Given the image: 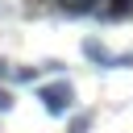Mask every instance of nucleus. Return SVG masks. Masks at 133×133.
<instances>
[{
    "mask_svg": "<svg viewBox=\"0 0 133 133\" xmlns=\"http://www.w3.org/2000/svg\"><path fill=\"white\" fill-rule=\"evenodd\" d=\"M37 96H42V104H46V112H50V116H66V112H71V104H75L71 83H46V87H37Z\"/></svg>",
    "mask_w": 133,
    "mask_h": 133,
    "instance_id": "nucleus-1",
    "label": "nucleus"
},
{
    "mask_svg": "<svg viewBox=\"0 0 133 133\" xmlns=\"http://www.w3.org/2000/svg\"><path fill=\"white\" fill-rule=\"evenodd\" d=\"M58 8L66 17H83V12H96V0H58Z\"/></svg>",
    "mask_w": 133,
    "mask_h": 133,
    "instance_id": "nucleus-2",
    "label": "nucleus"
},
{
    "mask_svg": "<svg viewBox=\"0 0 133 133\" xmlns=\"http://www.w3.org/2000/svg\"><path fill=\"white\" fill-rule=\"evenodd\" d=\"M87 129H91V112H75L66 125V133H87Z\"/></svg>",
    "mask_w": 133,
    "mask_h": 133,
    "instance_id": "nucleus-3",
    "label": "nucleus"
},
{
    "mask_svg": "<svg viewBox=\"0 0 133 133\" xmlns=\"http://www.w3.org/2000/svg\"><path fill=\"white\" fill-rule=\"evenodd\" d=\"M8 108H12V96H8L4 87H0V112H8Z\"/></svg>",
    "mask_w": 133,
    "mask_h": 133,
    "instance_id": "nucleus-4",
    "label": "nucleus"
},
{
    "mask_svg": "<svg viewBox=\"0 0 133 133\" xmlns=\"http://www.w3.org/2000/svg\"><path fill=\"white\" fill-rule=\"evenodd\" d=\"M4 75H8V62H4V58H0V79H4Z\"/></svg>",
    "mask_w": 133,
    "mask_h": 133,
    "instance_id": "nucleus-5",
    "label": "nucleus"
}]
</instances>
